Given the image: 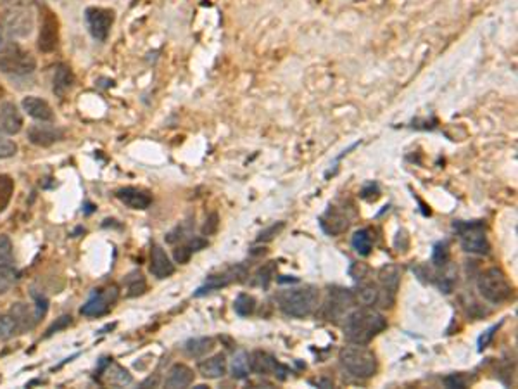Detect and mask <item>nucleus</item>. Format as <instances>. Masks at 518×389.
Segmentation results:
<instances>
[{"label":"nucleus","instance_id":"nucleus-25","mask_svg":"<svg viewBox=\"0 0 518 389\" xmlns=\"http://www.w3.org/2000/svg\"><path fill=\"white\" fill-rule=\"evenodd\" d=\"M205 246H208V241L200 239V237H192V239L185 241L182 246H178V248L175 249L176 263H187L194 253L200 251V249L205 248Z\"/></svg>","mask_w":518,"mask_h":389},{"label":"nucleus","instance_id":"nucleus-7","mask_svg":"<svg viewBox=\"0 0 518 389\" xmlns=\"http://www.w3.org/2000/svg\"><path fill=\"white\" fill-rule=\"evenodd\" d=\"M355 294L352 291L344 288H334L328 291V300L323 306V317L327 320L337 322L347 315V310L355 305Z\"/></svg>","mask_w":518,"mask_h":389},{"label":"nucleus","instance_id":"nucleus-35","mask_svg":"<svg viewBox=\"0 0 518 389\" xmlns=\"http://www.w3.org/2000/svg\"><path fill=\"white\" fill-rule=\"evenodd\" d=\"M126 288H128V296H138L146 291V278L141 272H133L126 277Z\"/></svg>","mask_w":518,"mask_h":389},{"label":"nucleus","instance_id":"nucleus-3","mask_svg":"<svg viewBox=\"0 0 518 389\" xmlns=\"http://www.w3.org/2000/svg\"><path fill=\"white\" fill-rule=\"evenodd\" d=\"M339 362L345 370L357 379H370L377 374V356L365 345H351L340 350Z\"/></svg>","mask_w":518,"mask_h":389},{"label":"nucleus","instance_id":"nucleus-13","mask_svg":"<svg viewBox=\"0 0 518 389\" xmlns=\"http://www.w3.org/2000/svg\"><path fill=\"white\" fill-rule=\"evenodd\" d=\"M57 42H59V23L52 12H47L40 28L39 49L42 52H52L57 47Z\"/></svg>","mask_w":518,"mask_h":389},{"label":"nucleus","instance_id":"nucleus-32","mask_svg":"<svg viewBox=\"0 0 518 389\" xmlns=\"http://www.w3.org/2000/svg\"><path fill=\"white\" fill-rule=\"evenodd\" d=\"M275 273H277V265H275V261H270L268 265H265V267H261L258 270L256 276H254L253 284L266 289L270 286V282L273 281Z\"/></svg>","mask_w":518,"mask_h":389},{"label":"nucleus","instance_id":"nucleus-15","mask_svg":"<svg viewBox=\"0 0 518 389\" xmlns=\"http://www.w3.org/2000/svg\"><path fill=\"white\" fill-rule=\"evenodd\" d=\"M7 30L14 35H26L31 31V12L24 7L14 6L6 12Z\"/></svg>","mask_w":518,"mask_h":389},{"label":"nucleus","instance_id":"nucleus-23","mask_svg":"<svg viewBox=\"0 0 518 389\" xmlns=\"http://www.w3.org/2000/svg\"><path fill=\"white\" fill-rule=\"evenodd\" d=\"M378 281L382 284V291L387 293L389 296H396L397 289H400L401 282V270L396 265H385L378 272Z\"/></svg>","mask_w":518,"mask_h":389},{"label":"nucleus","instance_id":"nucleus-6","mask_svg":"<svg viewBox=\"0 0 518 389\" xmlns=\"http://www.w3.org/2000/svg\"><path fill=\"white\" fill-rule=\"evenodd\" d=\"M453 228L458 233L463 251L472 255H487L489 246L484 222H454Z\"/></svg>","mask_w":518,"mask_h":389},{"label":"nucleus","instance_id":"nucleus-44","mask_svg":"<svg viewBox=\"0 0 518 389\" xmlns=\"http://www.w3.org/2000/svg\"><path fill=\"white\" fill-rule=\"evenodd\" d=\"M2 96H4V89L0 87V97H2Z\"/></svg>","mask_w":518,"mask_h":389},{"label":"nucleus","instance_id":"nucleus-14","mask_svg":"<svg viewBox=\"0 0 518 389\" xmlns=\"http://www.w3.org/2000/svg\"><path fill=\"white\" fill-rule=\"evenodd\" d=\"M351 225V218L347 216V213L339 210V208L330 206L327 213L320 218V227L323 228V232H327L328 236H339V233L345 232Z\"/></svg>","mask_w":518,"mask_h":389},{"label":"nucleus","instance_id":"nucleus-20","mask_svg":"<svg viewBox=\"0 0 518 389\" xmlns=\"http://www.w3.org/2000/svg\"><path fill=\"white\" fill-rule=\"evenodd\" d=\"M192 383H194V370L185 363H175L164 380L166 388H187Z\"/></svg>","mask_w":518,"mask_h":389},{"label":"nucleus","instance_id":"nucleus-39","mask_svg":"<svg viewBox=\"0 0 518 389\" xmlns=\"http://www.w3.org/2000/svg\"><path fill=\"white\" fill-rule=\"evenodd\" d=\"M497 329H499V325H492V327H489V329L486 330V333L480 334L479 341H477V345H479V351L486 350V348H487L489 345H491L492 338H494V334H496V330H497Z\"/></svg>","mask_w":518,"mask_h":389},{"label":"nucleus","instance_id":"nucleus-27","mask_svg":"<svg viewBox=\"0 0 518 389\" xmlns=\"http://www.w3.org/2000/svg\"><path fill=\"white\" fill-rule=\"evenodd\" d=\"M355 300L365 306H373L382 300V291L375 284H361L356 291H352Z\"/></svg>","mask_w":518,"mask_h":389},{"label":"nucleus","instance_id":"nucleus-26","mask_svg":"<svg viewBox=\"0 0 518 389\" xmlns=\"http://www.w3.org/2000/svg\"><path fill=\"white\" fill-rule=\"evenodd\" d=\"M215 348V339L213 338H195V339H188L185 343L183 351L192 358H200V356L208 355L209 351Z\"/></svg>","mask_w":518,"mask_h":389},{"label":"nucleus","instance_id":"nucleus-42","mask_svg":"<svg viewBox=\"0 0 518 389\" xmlns=\"http://www.w3.org/2000/svg\"><path fill=\"white\" fill-rule=\"evenodd\" d=\"M68 323H71V317H68V315H64V317H61V318H59V322L54 323V325H52L51 329H49V334H54V333H57V330L63 329V327L68 325Z\"/></svg>","mask_w":518,"mask_h":389},{"label":"nucleus","instance_id":"nucleus-21","mask_svg":"<svg viewBox=\"0 0 518 389\" xmlns=\"http://www.w3.org/2000/svg\"><path fill=\"white\" fill-rule=\"evenodd\" d=\"M199 372L204 379H220L227 374V356L218 353L199 363Z\"/></svg>","mask_w":518,"mask_h":389},{"label":"nucleus","instance_id":"nucleus-40","mask_svg":"<svg viewBox=\"0 0 518 389\" xmlns=\"http://www.w3.org/2000/svg\"><path fill=\"white\" fill-rule=\"evenodd\" d=\"M444 384H446L447 388H458V389H463V388H467L468 380L464 379L462 374H453V375H450V378L444 379Z\"/></svg>","mask_w":518,"mask_h":389},{"label":"nucleus","instance_id":"nucleus-5","mask_svg":"<svg viewBox=\"0 0 518 389\" xmlns=\"http://www.w3.org/2000/svg\"><path fill=\"white\" fill-rule=\"evenodd\" d=\"M36 61L18 44H6L0 51V71L11 76H26L35 71Z\"/></svg>","mask_w":518,"mask_h":389},{"label":"nucleus","instance_id":"nucleus-31","mask_svg":"<svg viewBox=\"0 0 518 389\" xmlns=\"http://www.w3.org/2000/svg\"><path fill=\"white\" fill-rule=\"evenodd\" d=\"M12 194H14V180L9 175H0V213L9 206Z\"/></svg>","mask_w":518,"mask_h":389},{"label":"nucleus","instance_id":"nucleus-17","mask_svg":"<svg viewBox=\"0 0 518 389\" xmlns=\"http://www.w3.org/2000/svg\"><path fill=\"white\" fill-rule=\"evenodd\" d=\"M63 130L51 125H33L28 128V138L31 144L39 147H49L63 138Z\"/></svg>","mask_w":518,"mask_h":389},{"label":"nucleus","instance_id":"nucleus-1","mask_svg":"<svg viewBox=\"0 0 518 389\" xmlns=\"http://www.w3.org/2000/svg\"><path fill=\"white\" fill-rule=\"evenodd\" d=\"M387 327L384 315L372 308H357L345 315L344 338L351 345H368Z\"/></svg>","mask_w":518,"mask_h":389},{"label":"nucleus","instance_id":"nucleus-19","mask_svg":"<svg viewBox=\"0 0 518 389\" xmlns=\"http://www.w3.org/2000/svg\"><path fill=\"white\" fill-rule=\"evenodd\" d=\"M116 198L131 210H147L152 203L149 192L137 187H123L116 192Z\"/></svg>","mask_w":518,"mask_h":389},{"label":"nucleus","instance_id":"nucleus-18","mask_svg":"<svg viewBox=\"0 0 518 389\" xmlns=\"http://www.w3.org/2000/svg\"><path fill=\"white\" fill-rule=\"evenodd\" d=\"M151 273L158 278H166L175 273V265L171 263L170 256L159 244H154L151 248Z\"/></svg>","mask_w":518,"mask_h":389},{"label":"nucleus","instance_id":"nucleus-2","mask_svg":"<svg viewBox=\"0 0 518 389\" xmlns=\"http://www.w3.org/2000/svg\"><path fill=\"white\" fill-rule=\"evenodd\" d=\"M320 305V291L315 286L287 289L278 294V306L285 315L294 318L310 317Z\"/></svg>","mask_w":518,"mask_h":389},{"label":"nucleus","instance_id":"nucleus-12","mask_svg":"<svg viewBox=\"0 0 518 389\" xmlns=\"http://www.w3.org/2000/svg\"><path fill=\"white\" fill-rule=\"evenodd\" d=\"M18 281L12 248L7 237H0V294L7 293Z\"/></svg>","mask_w":518,"mask_h":389},{"label":"nucleus","instance_id":"nucleus-33","mask_svg":"<svg viewBox=\"0 0 518 389\" xmlns=\"http://www.w3.org/2000/svg\"><path fill=\"white\" fill-rule=\"evenodd\" d=\"M18 330H19L18 322H16V318L12 317L11 313L0 315V341L12 338Z\"/></svg>","mask_w":518,"mask_h":389},{"label":"nucleus","instance_id":"nucleus-36","mask_svg":"<svg viewBox=\"0 0 518 389\" xmlns=\"http://www.w3.org/2000/svg\"><path fill=\"white\" fill-rule=\"evenodd\" d=\"M106 370V368H104ZM106 374H108L109 378V383L111 384H130L131 383V375L128 374V372L125 370V368H121L119 365H113V362L109 363V368L106 370Z\"/></svg>","mask_w":518,"mask_h":389},{"label":"nucleus","instance_id":"nucleus-4","mask_svg":"<svg viewBox=\"0 0 518 389\" xmlns=\"http://www.w3.org/2000/svg\"><path fill=\"white\" fill-rule=\"evenodd\" d=\"M477 288H479L480 296L489 303H499L507 301L512 298V284L508 282L507 276L503 273L501 268H487L486 272L480 273L479 281H477Z\"/></svg>","mask_w":518,"mask_h":389},{"label":"nucleus","instance_id":"nucleus-8","mask_svg":"<svg viewBox=\"0 0 518 389\" xmlns=\"http://www.w3.org/2000/svg\"><path fill=\"white\" fill-rule=\"evenodd\" d=\"M249 365H250V372H254V374L259 375L273 374L275 378L280 380H285L290 374L289 367L282 365L273 355L266 353V351H254L253 355H249Z\"/></svg>","mask_w":518,"mask_h":389},{"label":"nucleus","instance_id":"nucleus-28","mask_svg":"<svg viewBox=\"0 0 518 389\" xmlns=\"http://www.w3.org/2000/svg\"><path fill=\"white\" fill-rule=\"evenodd\" d=\"M351 244L352 249H355L360 256H370L373 249L372 232H370L368 228H360V231H356L355 236H352Z\"/></svg>","mask_w":518,"mask_h":389},{"label":"nucleus","instance_id":"nucleus-29","mask_svg":"<svg viewBox=\"0 0 518 389\" xmlns=\"http://www.w3.org/2000/svg\"><path fill=\"white\" fill-rule=\"evenodd\" d=\"M232 378L233 379H245L250 372L249 355L245 351H237L232 358Z\"/></svg>","mask_w":518,"mask_h":389},{"label":"nucleus","instance_id":"nucleus-9","mask_svg":"<svg viewBox=\"0 0 518 389\" xmlns=\"http://www.w3.org/2000/svg\"><path fill=\"white\" fill-rule=\"evenodd\" d=\"M85 19L93 39L104 42L114 23V12L104 9V7H88L85 12Z\"/></svg>","mask_w":518,"mask_h":389},{"label":"nucleus","instance_id":"nucleus-38","mask_svg":"<svg viewBox=\"0 0 518 389\" xmlns=\"http://www.w3.org/2000/svg\"><path fill=\"white\" fill-rule=\"evenodd\" d=\"M283 227H285V223H283V222H280V223H275V225H271V227H268V228H266V231H263L261 233H259V237H258V243H268V241H271V239H273V237H275V236H277V233H278V232H280Z\"/></svg>","mask_w":518,"mask_h":389},{"label":"nucleus","instance_id":"nucleus-11","mask_svg":"<svg viewBox=\"0 0 518 389\" xmlns=\"http://www.w3.org/2000/svg\"><path fill=\"white\" fill-rule=\"evenodd\" d=\"M248 277V270L244 268V265H235V267H230L223 270L221 273H216V276H209L208 281H205L204 286H200L197 289L195 296H204V294L213 293V291H218L221 288H227V286L233 284V282H240Z\"/></svg>","mask_w":518,"mask_h":389},{"label":"nucleus","instance_id":"nucleus-41","mask_svg":"<svg viewBox=\"0 0 518 389\" xmlns=\"http://www.w3.org/2000/svg\"><path fill=\"white\" fill-rule=\"evenodd\" d=\"M367 273H368V267L363 263H355L351 265V268H349V276L355 278V281H363V278L367 277Z\"/></svg>","mask_w":518,"mask_h":389},{"label":"nucleus","instance_id":"nucleus-37","mask_svg":"<svg viewBox=\"0 0 518 389\" xmlns=\"http://www.w3.org/2000/svg\"><path fill=\"white\" fill-rule=\"evenodd\" d=\"M16 153H18V146H16L12 141H9V138L0 137V159L12 158Z\"/></svg>","mask_w":518,"mask_h":389},{"label":"nucleus","instance_id":"nucleus-43","mask_svg":"<svg viewBox=\"0 0 518 389\" xmlns=\"http://www.w3.org/2000/svg\"><path fill=\"white\" fill-rule=\"evenodd\" d=\"M313 384H316V386H322V388H332V386H334V383H332L330 379H320V380H313Z\"/></svg>","mask_w":518,"mask_h":389},{"label":"nucleus","instance_id":"nucleus-34","mask_svg":"<svg viewBox=\"0 0 518 389\" xmlns=\"http://www.w3.org/2000/svg\"><path fill=\"white\" fill-rule=\"evenodd\" d=\"M432 263L437 265V267H446L450 263V244L446 241H441L434 246V251H432Z\"/></svg>","mask_w":518,"mask_h":389},{"label":"nucleus","instance_id":"nucleus-30","mask_svg":"<svg viewBox=\"0 0 518 389\" xmlns=\"http://www.w3.org/2000/svg\"><path fill=\"white\" fill-rule=\"evenodd\" d=\"M233 310H235V313L238 315V317H249V315L254 313V310H256V300H254L250 294H238L237 300L233 301Z\"/></svg>","mask_w":518,"mask_h":389},{"label":"nucleus","instance_id":"nucleus-24","mask_svg":"<svg viewBox=\"0 0 518 389\" xmlns=\"http://www.w3.org/2000/svg\"><path fill=\"white\" fill-rule=\"evenodd\" d=\"M75 84L73 71L66 64H59L54 73V94L57 97H64L66 92Z\"/></svg>","mask_w":518,"mask_h":389},{"label":"nucleus","instance_id":"nucleus-16","mask_svg":"<svg viewBox=\"0 0 518 389\" xmlns=\"http://www.w3.org/2000/svg\"><path fill=\"white\" fill-rule=\"evenodd\" d=\"M23 128V116L16 104L12 102H4L0 106V133L4 135H16Z\"/></svg>","mask_w":518,"mask_h":389},{"label":"nucleus","instance_id":"nucleus-10","mask_svg":"<svg viewBox=\"0 0 518 389\" xmlns=\"http://www.w3.org/2000/svg\"><path fill=\"white\" fill-rule=\"evenodd\" d=\"M118 300V288H108V289H98L93 291L92 296L88 301L81 306V315L85 317H102L113 308V305Z\"/></svg>","mask_w":518,"mask_h":389},{"label":"nucleus","instance_id":"nucleus-22","mask_svg":"<svg viewBox=\"0 0 518 389\" xmlns=\"http://www.w3.org/2000/svg\"><path fill=\"white\" fill-rule=\"evenodd\" d=\"M23 109L30 114L31 118L39 121H52L54 120V113H52V108L47 104V102L39 99V97L30 96L23 99Z\"/></svg>","mask_w":518,"mask_h":389}]
</instances>
